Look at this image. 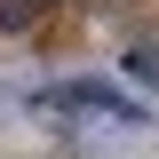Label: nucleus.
I'll list each match as a JSON object with an SVG mask.
<instances>
[{
	"label": "nucleus",
	"instance_id": "4",
	"mask_svg": "<svg viewBox=\"0 0 159 159\" xmlns=\"http://www.w3.org/2000/svg\"><path fill=\"white\" fill-rule=\"evenodd\" d=\"M40 8H56V0H40Z\"/></svg>",
	"mask_w": 159,
	"mask_h": 159
},
{
	"label": "nucleus",
	"instance_id": "1",
	"mask_svg": "<svg viewBox=\"0 0 159 159\" xmlns=\"http://www.w3.org/2000/svg\"><path fill=\"white\" fill-rule=\"evenodd\" d=\"M40 103H64V111H111L119 127H151V111L127 103L111 80H64V88H40Z\"/></svg>",
	"mask_w": 159,
	"mask_h": 159
},
{
	"label": "nucleus",
	"instance_id": "2",
	"mask_svg": "<svg viewBox=\"0 0 159 159\" xmlns=\"http://www.w3.org/2000/svg\"><path fill=\"white\" fill-rule=\"evenodd\" d=\"M119 72H127V80H143V88H159V40H127Z\"/></svg>",
	"mask_w": 159,
	"mask_h": 159
},
{
	"label": "nucleus",
	"instance_id": "3",
	"mask_svg": "<svg viewBox=\"0 0 159 159\" xmlns=\"http://www.w3.org/2000/svg\"><path fill=\"white\" fill-rule=\"evenodd\" d=\"M40 24V0H0V32H32Z\"/></svg>",
	"mask_w": 159,
	"mask_h": 159
}]
</instances>
